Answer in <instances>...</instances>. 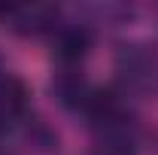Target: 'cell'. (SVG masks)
Listing matches in <instances>:
<instances>
[{
    "label": "cell",
    "instance_id": "6da1fadb",
    "mask_svg": "<svg viewBox=\"0 0 158 155\" xmlns=\"http://www.w3.org/2000/svg\"><path fill=\"white\" fill-rule=\"evenodd\" d=\"M27 110V88L19 76L0 73V128L15 125Z\"/></svg>",
    "mask_w": 158,
    "mask_h": 155
},
{
    "label": "cell",
    "instance_id": "7a4b0ae2",
    "mask_svg": "<svg viewBox=\"0 0 158 155\" xmlns=\"http://www.w3.org/2000/svg\"><path fill=\"white\" fill-rule=\"evenodd\" d=\"M88 43H91V37H88L85 27H61L58 40H55L58 58L64 61V64H73V61H79L88 52Z\"/></svg>",
    "mask_w": 158,
    "mask_h": 155
},
{
    "label": "cell",
    "instance_id": "3957f363",
    "mask_svg": "<svg viewBox=\"0 0 158 155\" xmlns=\"http://www.w3.org/2000/svg\"><path fill=\"white\" fill-rule=\"evenodd\" d=\"M9 15H12V21L19 24L21 31H43V27H55V24H52V19H58V12H55V9H49V6L12 9Z\"/></svg>",
    "mask_w": 158,
    "mask_h": 155
}]
</instances>
